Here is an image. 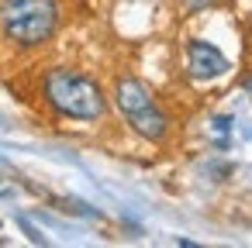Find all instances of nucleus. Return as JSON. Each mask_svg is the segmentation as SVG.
Listing matches in <instances>:
<instances>
[{"label":"nucleus","instance_id":"1","mask_svg":"<svg viewBox=\"0 0 252 248\" xmlns=\"http://www.w3.org/2000/svg\"><path fill=\"white\" fill-rule=\"evenodd\" d=\"M42 97L59 117H69V121H100L107 110V97L97 86V80L66 66H56L45 73Z\"/></svg>","mask_w":252,"mask_h":248},{"label":"nucleus","instance_id":"4","mask_svg":"<svg viewBox=\"0 0 252 248\" xmlns=\"http://www.w3.org/2000/svg\"><path fill=\"white\" fill-rule=\"evenodd\" d=\"M187 73L193 80H218L228 73V59L221 55L218 45H211L204 38H190L187 42Z\"/></svg>","mask_w":252,"mask_h":248},{"label":"nucleus","instance_id":"3","mask_svg":"<svg viewBox=\"0 0 252 248\" xmlns=\"http://www.w3.org/2000/svg\"><path fill=\"white\" fill-rule=\"evenodd\" d=\"M114 104L121 110V117L128 121V128L135 135H142L145 141H162L169 131V117L162 114V107L156 104L152 90L135 80V76H121L114 83Z\"/></svg>","mask_w":252,"mask_h":248},{"label":"nucleus","instance_id":"5","mask_svg":"<svg viewBox=\"0 0 252 248\" xmlns=\"http://www.w3.org/2000/svg\"><path fill=\"white\" fill-rule=\"evenodd\" d=\"M211 4H218V0H183L187 11H204V7H211Z\"/></svg>","mask_w":252,"mask_h":248},{"label":"nucleus","instance_id":"2","mask_svg":"<svg viewBox=\"0 0 252 248\" xmlns=\"http://www.w3.org/2000/svg\"><path fill=\"white\" fill-rule=\"evenodd\" d=\"M0 31L18 49H38L59 31L56 0H0Z\"/></svg>","mask_w":252,"mask_h":248}]
</instances>
